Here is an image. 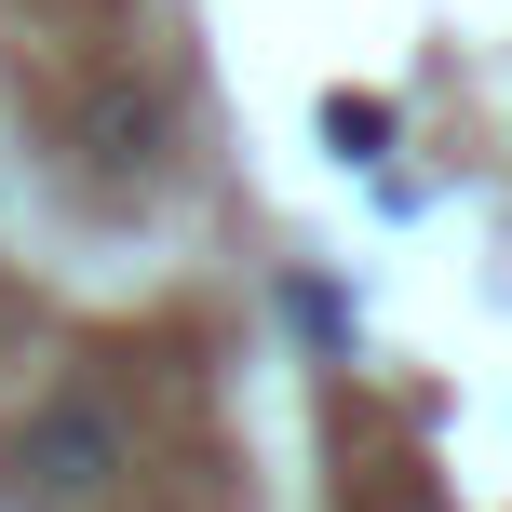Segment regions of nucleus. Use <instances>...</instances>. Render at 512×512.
Wrapping results in <instances>:
<instances>
[{"label":"nucleus","mask_w":512,"mask_h":512,"mask_svg":"<svg viewBox=\"0 0 512 512\" xmlns=\"http://www.w3.org/2000/svg\"><path fill=\"white\" fill-rule=\"evenodd\" d=\"M324 149L337 162H378L391 149V95H324Z\"/></svg>","instance_id":"2"},{"label":"nucleus","mask_w":512,"mask_h":512,"mask_svg":"<svg viewBox=\"0 0 512 512\" xmlns=\"http://www.w3.org/2000/svg\"><path fill=\"white\" fill-rule=\"evenodd\" d=\"M122 472H135V432H122V405H108L95 378L41 391V405L14 418V499L27 512H95Z\"/></svg>","instance_id":"1"}]
</instances>
